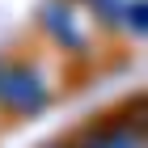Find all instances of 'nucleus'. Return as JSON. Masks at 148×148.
Returning <instances> with one entry per match:
<instances>
[{
  "mask_svg": "<svg viewBox=\"0 0 148 148\" xmlns=\"http://www.w3.org/2000/svg\"><path fill=\"white\" fill-rule=\"evenodd\" d=\"M93 148H136V140L127 136V131H106V136L93 140Z\"/></svg>",
  "mask_w": 148,
  "mask_h": 148,
  "instance_id": "nucleus-3",
  "label": "nucleus"
},
{
  "mask_svg": "<svg viewBox=\"0 0 148 148\" xmlns=\"http://www.w3.org/2000/svg\"><path fill=\"white\" fill-rule=\"evenodd\" d=\"M93 4H97V0H93Z\"/></svg>",
  "mask_w": 148,
  "mask_h": 148,
  "instance_id": "nucleus-4",
  "label": "nucleus"
},
{
  "mask_svg": "<svg viewBox=\"0 0 148 148\" xmlns=\"http://www.w3.org/2000/svg\"><path fill=\"white\" fill-rule=\"evenodd\" d=\"M0 102L17 106V110H38L47 102V93H42V85H38L34 72L13 68V72H0Z\"/></svg>",
  "mask_w": 148,
  "mask_h": 148,
  "instance_id": "nucleus-1",
  "label": "nucleus"
},
{
  "mask_svg": "<svg viewBox=\"0 0 148 148\" xmlns=\"http://www.w3.org/2000/svg\"><path fill=\"white\" fill-rule=\"evenodd\" d=\"M47 21H51V30H55L59 38H68L72 47H80V34L72 30V13L68 9H55V4H51V9H47Z\"/></svg>",
  "mask_w": 148,
  "mask_h": 148,
  "instance_id": "nucleus-2",
  "label": "nucleus"
}]
</instances>
